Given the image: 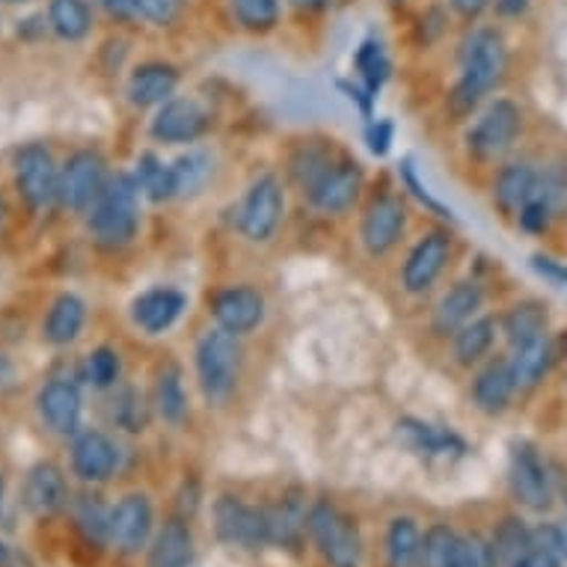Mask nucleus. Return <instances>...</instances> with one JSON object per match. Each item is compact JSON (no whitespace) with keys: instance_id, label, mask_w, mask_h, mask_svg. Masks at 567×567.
<instances>
[{"instance_id":"3","label":"nucleus","mask_w":567,"mask_h":567,"mask_svg":"<svg viewBox=\"0 0 567 567\" xmlns=\"http://www.w3.org/2000/svg\"><path fill=\"white\" fill-rule=\"evenodd\" d=\"M244 351L238 336L217 327L199 339L196 344V378L203 386V395L212 404H220L233 395L235 383L241 378Z\"/></svg>"},{"instance_id":"16","label":"nucleus","mask_w":567,"mask_h":567,"mask_svg":"<svg viewBox=\"0 0 567 567\" xmlns=\"http://www.w3.org/2000/svg\"><path fill=\"white\" fill-rule=\"evenodd\" d=\"M404 226H408L404 205L395 196H378L365 208L363 229H360V238H363L369 256H386L404 235Z\"/></svg>"},{"instance_id":"56","label":"nucleus","mask_w":567,"mask_h":567,"mask_svg":"<svg viewBox=\"0 0 567 567\" xmlns=\"http://www.w3.org/2000/svg\"><path fill=\"white\" fill-rule=\"evenodd\" d=\"M529 7V0H496V10L503 16H523Z\"/></svg>"},{"instance_id":"21","label":"nucleus","mask_w":567,"mask_h":567,"mask_svg":"<svg viewBox=\"0 0 567 567\" xmlns=\"http://www.w3.org/2000/svg\"><path fill=\"white\" fill-rule=\"evenodd\" d=\"M517 390V381H514V372L508 360H493L475 374L473 381V401L475 408L487 413V416H499L508 404H512V395Z\"/></svg>"},{"instance_id":"29","label":"nucleus","mask_w":567,"mask_h":567,"mask_svg":"<svg viewBox=\"0 0 567 567\" xmlns=\"http://www.w3.org/2000/svg\"><path fill=\"white\" fill-rule=\"evenodd\" d=\"M48 21L56 37L65 42H81L93 28V12L86 0H51L48 3Z\"/></svg>"},{"instance_id":"27","label":"nucleus","mask_w":567,"mask_h":567,"mask_svg":"<svg viewBox=\"0 0 567 567\" xmlns=\"http://www.w3.org/2000/svg\"><path fill=\"white\" fill-rule=\"evenodd\" d=\"M86 324V303L78 295H60L45 316V339L56 348L72 344Z\"/></svg>"},{"instance_id":"28","label":"nucleus","mask_w":567,"mask_h":567,"mask_svg":"<svg viewBox=\"0 0 567 567\" xmlns=\"http://www.w3.org/2000/svg\"><path fill=\"white\" fill-rule=\"evenodd\" d=\"M535 185H538V169L526 164V161H517V164H508V167L499 173L496 178V205L503 208L505 215H520V208L535 196Z\"/></svg>"},{"instance_id":"54","label":"nucleus","mask_w":567,"mask_h":567,"mask_svg":"<svg viewBox=\"0 0 567 567\" xmlns=\"http://www.w3.org/2000/svg\"><path fill=\"white\" fill-rule=\"evenodd\" d=\"M104 10L116 19H134L137 16V0H104Z\"/></svg>"},{"instance_id":"18","label":"nucleus","mask_w":567,"mask_h":567,"mask_svg":"<svg viewBox=\"0 0 567 567\" xmlns=\"http://www.w3.org/2000/svg\"><path fill=\"white\" fill-rule=\"evenodd\" d=\"M120 466V449L102 431H81L72 443V470L81 482H107Z\"/></svg>"},{"instance_id":"30","label":"nucleus","mask_w":567,"mask_h":567,"mask_svg":"<svg viewBox=\"0 0 567 567\" xmlns=\"http://www.w3.org/2000/svg\"><path fill=\"white\" fill-rule=\"evenodd\" d=\"M111 514L113 508L102 503V496L86 493L75 499V523L93 547H107L111 544Z\"/></svg>"},{"instance_id":"58","label":"nucleus","mask_w":567,"mask_h":567,"mask_svg":"<svg viewBox=\"0 0 567 567\" xmlns=\"http://www.w3.org/2000/svg\"><path fill=\"white\" fill-rule=\"evenodd\" d=\"M327 3L330 0H291V7H298V10H321Z\"/></svg>"},{"instance_id":"8","label":"nucleus","mask_w":567,"mask_h":567,"mask_svg":"<svg viewBox=\"0 0 567 567\" xmlns=\"http://www.w3.org/2000/svg\"><path fill=\"white\" fill-rule=\"evenodd\" d=\"M104 185H107L104 158L93 150H81L75 155H69V161L60 169V203L69 212L84 215L102 196Z\"/></svg>"},{"instance_id":"22","label":"nucleus","mask_w":567,"mask_h":567,"mask_svg":"<svg viewBox=\"0 0 567 567\" xmlns=\"http://www.w3.org/2000/svg\"><path fill=\"white\" fill-rule=\"evenodd\" d=\"M178 72L169 63H143L137 65L128 78V102L137 107H152L164 104L169 95L176 93Z\"/></svg>"},{"instance_id":"25","label":"nucleus","mask_w":567,"mask_h":567,"mask_svg":"<svg viewBox=\"0 0 567 567\" xmlns=\"http://www.w3.org/2000/svg\"><path fill=\"white\" fill-rule=\"evenodd\" d=\"M194 561V535L185 520L164 523L150 549V567H187Z\"/></svg>"},{"instance_id":"43","label":"nucleus","mask_w":567,"mask_h":567,"mask_svg":"<svg viewBox=\"0 0 567 567\" xmlns=\"http://www.w3.org/2000/svg\"><path fill=\"white\" fill-rule=\"evenodd\" d=\"M122 372V360L120 353L102 344V348H95L90 357H86V381L99 386V390H111L113 383L120 381Z\"/></svg>"},{"instance_id":"20","label":"nucleus","mask_w":567,"mask_h":567,"mask_svg":"<svg viewBox=\"0 0 567 567\" xmlns=\"http://www.w3.org/2000/svg\"><path fill=\"white\" fill-rule=\"evenodd\" d=\"M187 298L176 289H152L143 291L134 303H131V318L143 333L158 336L176 324L178 316L185 312Z\"/></svg>"},{"instance_id":"6","label":"nucleus","mask_w":567,"mask_h":567,"mask_svg":"<svg viewBox=\"0 0 567 567\" xmlns=\"http://www.w3.org/2000/svg\"><path fill=\"white\" fill-rule=\"evenodd\" d=\"M16 187L33 212H42L54 199H60V167L51 150H45L42 143H28L24 150H19Z\"/></svg>"},{"instance_id":"46","label":"nucleus","mask_w":567,"mask_h":567,"mask_svg":"<svg viewBox=\"0 0 567 567\" xmlns=\"http://www.w3.org/2000/svg\"><path fill=\"white\" fill-rule=\"evenodd\" d=\"M182 7H185V0H137V16L158 28H167L178 19Z\"/></svg>"},{"instance_id":"33","label":"nucleus","mask_w":567,"mask_h":567,"mask_svg":"<svg viewBox=\"0 0 567 567\" xmlns=\"http://www.w3.org/2000/svg\"><path fill=\"white\" fill-rule=\"evenodd\" d=\"M491 547L493 558H496V567H512L517 558H523L535 547V532L526 529V523L517 520V517H508V520L499 523Z\"/></svg>"},{"instance_id":"13","label":"nucleus","mask_w":567,"mask_h":567,"mask_svg":"<svg viewBox=\"0 0 567 567\" xmlns=\"http://www.w3.org/2000/svg\"><path fill=\"white\" fill-rule=\"evenodd\" d=\"M449 252H452V238L446 233H429L425 238H419L401 270V286L410 295H425L446 268Z\"/></svg>"},{"instance_id":"17","label":"nucleus","mask_w":567,"mask_h":567,"mask_svg":"<svg viewBox=\"0 0 567 567\" xmlns=\"http://www.w3.org/2000/svg\"><path fill=\"white\" fill-rule=\"evenodd\" d=\"M65 505H69V484H65L63 470L51 461L30 466L24 478V508L39 520H45V517H56Z\"/></svg>"},{"instance_id":"9","label":"nucleus","mask_w":567,"mask_h":567,"mask_svg":"<svg viewBox=\"0 0 567 567\" xmlns=\"http://www.w3.org/2000/svg\"><path fill=\"white\" fill-rule=\"evenodd\" d=\"M286 212V196L277 176L256 178L244 196L241 212H238V229L247 241H268L277 233L279 220Z\"/></svg>"},{"instance_id":"59","label":"nucleus","mask_w":567,"mask_h":567,"mask_svg":"<svg viewBox=\"0 0 567 567\" xmlns=\"http://www.w3.org/2000/svg\"><path fill=\"white\" fill-rule=\"evenodd\" d=\"M561 496H565V503H567V482L561 484Z\"/></svg>"},{"instance_id":"2","label":"nucleus","mask_w":567,"mask_h":567,"mask_svg":"<svg viewBox=\"0 0 567 567\" xmlns=\"http://www.w3.org/2000/svg\"><path fill=\"white\" fill-rule=\"evenodd\" d=\"M140 185L128 173L107 178L102 196L90 208V235L102 247H125L140 229Z\"/></svg>"},{"instance_id":"23","label":"nucleus","mask_w":567,"mask_h":567,"mask_svg":"<svg viewBox=\"0 0 567 567\" xmlns=\"http://www.w3.org/2000/svg\"><path fill=\"white\" fill-rule=\"evenodd\" d=\"M399 440L410 452L416 455H464L466 443L457 437L455 431L437 429L429 422H419V419H401L399 422Z\"/></svg>"},{"instance_id":"11","label":"nucleus","mask_w":567,"mask_h":567,"mask_svg":"<svg viewBox=\"0 0 567 567\" xmlns=\"http://www.w3.org/2000/svg\"><path fill=\"white\" fill-rule=\"evenodd\" d=\"M360 190H363V169L353 161H330L321 169V176L307 187L309 203L327 215H339L344 208H351Z\"/></svg>"},{"instance_id":"60","label":"nucleus","mask_w":567,"mask_h":567,"mask_svg":"<svg viewBox=\"0 0 567 567\" xmlns=\"http://www.w3.org/2000/svg\"><path fill=\"white\" fill-rule=\"evenodd\" d=\"M3 3H28V0H3Z\"/></svg>"},{"instance_id":"53","label":"nucleus","mask_w":567,"mask_h":567,"mask_svg":"<svg viewBox=\"0 0 567 567\" xmlns=\"http://www.w3.org/2000/svg\"><path fill=\"white\" fill-rule=\"evenodd\" d=\"M0 567H33L30 558L19 547H12L7 540H0Z\"/></svg>"},{"instance_id":"39","label":"nucleus","mask_w":567,"mask_h":567,"mask_svg":"<svg viewBox=\"0 0 567 567\" xmlns=\"http://www.w3.org/2000/svg\"><path fill=\"white\" fill-rule=\"evenodd\" d=\"M457 538L449 526H431L422 538V553H419V567H455Z\"/></svg>"},{"instance_id":"32","label":"nucleus","mask_w":567,"mask_h":567,"mask_svg":"<svg viewBox=\"0 0 567 567\" xmlns=\"http://www.w3.org/2000/svg\"><path fill=\"white\" fill-rule=\"evenodd\" d=\"M503 333L512 344L529 342L538 336H547V307L538 300H526L508 309V316L503 318Z\"/></svg>"},{"instance_id":"26","label":"nucleus","mask_w":567,"mask_h":567,"mask_svg":"<svg viewBox=\"0 0 567 567\" xmlns=\"http://www.w3.org/2000/svg\"><path fill=\"white\" fill-rule=\"evenodd\" d=\"M514 351L508 357V365H512L514 381L520 390H532L544 381V374L549 372L553 365V342L547 336H538V339H529V342L512 344Z\"/></svg>"},{"instance_id":"4","label":"nucleus","mask_w":567,"mask_h":567,"mask_svg":"<svg viewBox=\"0 0 567 567\" xmlns=\"http://www.w3.org/2000/svg\"><path fill=\"white\" fill-rule=\"evenodd\" d=\"M307 529L312 535V540L321 549V556L327 558L330 567H360V556H363V547H360V535H357V526H353L348 517H344L336 505L318 503L309 508Z\"/></svg>"},{"instance_id":"31","label":"nucleus","mask_w":567,"mask_h":567,"mask_svg":"<svg viewBox=\"0 0 567 567\" xmlns=\"http://www.w3.org/2000/svg\"><path fill=\"white\" fill-rule=\"evenodd\" d=\"M419 553H422V532L416 520L410 517H395L386 532V561L390 567H416Z\"/></svg>"},{"instance_id":"1","label":"nucleus","mask_w":567,"mask_h":567,"mask_svg":"<svg viewBox=\"0 0 567 567\" xmlns=\"http://www.w3.org/2000/svg\"><path fill=\"white\" fill-rule=\"evenodd\" d=\"M505 65H508V51L503 37L496 30H475L461 51V81L449 95L452 113L455 116L473 113L484 95L503 81Z\"/></svg>"},{"instance_id":"42","label":"nucleus","mask_w":567,"mask_h":567,"mask_svg":"<svg viewBox=\"0 0 567 567\" xmlns=\"http://www.w3.org/2000/svg\"><path fill=\"white\" fill-rule=\"evenodd\" d=\"M535 196L549 205L553 215H565L567 212V167L565 164H553L544 173H538V185Z\"/></svg>"},{"instance_id":"47","label":"nucleus","mask_w":567,"mask_h":567,"mask_svg":"<svg viewBox=\"0 0 567 567\" xmlns=\"http://www.w3.org/2000/svg\"><path fill=\"white\" fill-rule=\"evenodd\" d=\"M553 212H549V205L544 203V199H538V196H532L529 203L523 205L520 215H517V220H520V226L526 229V233L538 235V233H547L549 224H553Z\"/></svg>"},{"instance_id":"48","label":"nucleus","mask_w":567,"mask_h":567,"mask_svg":"<svg viewBox=\"0 0 567 567\" xmlns=\"http://www.w3.org/2000/svg\"><path fill=\"white\" fill-rule=\"evenodd\" d=\"M535 540H538L544 549H549L553 556L567 561V520L547 523V526L535 529Z\"/></svg>"},{"instance_id":"36","label":"nucleus","mask_w":567,"mask_h":567,"mask_svg":"<svg viewBox=\"0 0 567 567\" xmlns=\"http://www.w3.org/2000/svg\"><path fill=\"white\" fill-rule=\"evenodd\" d=\"M140 185V194L150 196L152 203H167L176 196V187H173V169L158 158V155H140L137 158V173H134Z\"/></svg>"},{"instance_id":"41","label":"nucleus","mask_w":567,"mask_h":567,"mask_svg":"<svg viewBox=\"0 0 567 567\" xmlns=\"http://www.w3.org/2000/svg\"><path fill=\"white\" fill-rule=\"evenodd\" d=\"M233 16L244 30L265 33L279 21V0H233Z\"/></svg>"},{"instance_id":"10","label":"nucleus","mask_w":567,"mask_h":567,"mask_svg":"<svg viewBox=\"0 0 567 567\" xmlns=\"http://www.w3.org/2000/svg\"><path fill=\"white\" fill-rule=\"evenodd\" d=\"M508 484L514 499L526 505L529 512H547L553 505V475L544 457L529 443H514L512 464H508Z\"/></svg>"},{"instance_id":"5","label":"nucleus","mask_w":567,"mask_h":567,"mask_svg":"<svg viewBox=\"0 0 567 567\" xmlns=\"http://www.w3.org/2000/svg\"><path fill=\"white\" fill-rule=\"evenodd\" d=\"M523 113L508 99H496L484 107V113L466 131V146L475 158L493 161L512 150L514 140L520 134Z\"/></svg>"},{"instance_id":"19","label":"nucleus","mask_w":567,"mask_h":567,"mask_svg":"<svg viewBox=\"0 0 567 567\" xmlns=\"http://www.w3.org/2000/svg\"><path fill=\"white\" fill-rule=\"evenodd\" d=\"M212 312L224 330L244 336L265 321V298L250 286H233V289L217 291L212 300Z\"/></svg>"},{"instance_id":"37","label":"nucleus","mask_w":567,"mask_h":567,"mask_svg":"<svg viewBox=\"0 0 567 567\" xmlns=\"http://www.w3.org/2000/svg\"><path fill=\"white\" fill-rule=\"evenodd\" d=\"M173 169V187H176V196H194L205 187V182L212 178L215 167H212V158L205 152H187L176 164H169Z\"/></svg>"},{"instance_id":"49","label":"nucleus","mask_w":567,"mask_h":567,"mask_svg":"<svg viewBox=\"0 0 567 567\" xmlns=\"http://www.w3.org/2000/svg\"><path fill=\"white\" fill-rule=\"evenodd\" d=\"M401 178H404V185H408L410 190H413V194H416L419 203H425V205H429V208H431V212H434V215L449 217V220H452V212H449L446 205H440L437 199H434V196L429 194V187H425V185H422V182H419L416 167H413V161H404V164H401Z\"/></svg>"},{"instance_id":"7","label":"nucleus","mask_w":567,"mask_h":567,"mask_svg":"<svg viewBox=\"0 0 567 567\" xmlns=\"http://www.w3.org/2000/svg\"><path fill=\"white\" fill-rule=\"evenodd\" d=\"M215 532L229 547L259 549L270 544V512L241 503L238 496H220L215 503Z\"/></svg>"},{"instance_id":"61","label":"nucleus","mask_w":567,"mask_h":567,"mask_svg":"<svg viewBox=\"0 0 567 567\" xmlns=\"http://www.w3.org/2000/svg\"><path fill=\"white\" fill-rule=\"evenodd\" d=\"M0 503H3V478H0Z\"/></svg>"},{"instance_id":"45","label":"nucleus","mask_w":567,"mask_h":567,"mask_svg":"<svg viewBox=\"0 0 567 567\" xmlns=\"http://www.w3.org/2000/svg\"><path fill=\"white\" fill-rule=\"evenodd\" d=\"M455 567H496L493 547L482 538V535H466V538H457Z\"/></svg>"},{"instance_id":"24","label":"nucleus","mask_w":567,"mask_h":567,"mask_svg":"<svg viewBox=\"0 0 567 567\" xmlns=\"http://www.w3.org/2000/svg\"><path fill=\"white\" fill-rule=\"evenodd\" d=\"M482 289L475 282H457L440 298L437 309H434V330L443 336L457 333L461 327L470 324L475 312L482 309Z\"/></svg>"},{"instance_id":"12","label":"nucleus","mask_w":567,"mask_h":567,"mask_svg":"<svg viewBox=\"0 0 567 567\" xmlns=\"http://www.w3.org/2000/svg\"><path fill=\"white\" fill-rule=\"evenodd\" d=\"M39 419L45 422L48 431H54L60 437L78 434L81 431V416H84V401L78 383L69 378H54L48 381L37 395Z\"/></svg>"},{"instance_id":"34","label":"nucleus","mask_w":567,"mask_h":567,"mask_svg":"<svg viewBox=\"0 0 567 567\" xmlns=\"http://www.w3.org/2000/svg\"><path fill=\"white\" fill-rule=\"evenodd\" d=\"M493 339H496V321L487 316L473 318L455 333V360L461 365L478 363L484 353L491 351Z\"/></svg>"},{"instance_id":"50","label":"nucleus","mask_w":567,"mask_h":567,"mask_svg":"<svg viewBox=\"0 0 567 567\" xmlns=\"http://www.w3.org/2000/svg\"><path fill=\"white\" fill-rule=\"evenodd\" d=\"M365 140H369V150H372L374 155H386L392 146V122L386 120L372 122L369 131H365Z\"/></svg>"},{"instance_id":"44","label":"nucleus","mask_w":567,"mask_h":567,"mask_svg":"<svg viewBox=\"0 0 567 567\" xmlns=\"http://www.w3.org/2000/svg\"><path fill=\"white\" fill-rule=\"evenodd\" d=\"M113 422L120 429L137 434V431L146 429L150 422V413H146V404H143V395L137 390H122L113 401Z\"/></svg>"},{"instance_id":"15","label":"nucleus","mask_w":567,"mask_h":567,"mask_svg":"<svg viewBox=\"0 0 567 567\" xmlns=\"http://www.w3.org/2000/svg\"><path fill=\"white\" fill-rule=\"evenodd\" d=\"M152 523H155V514H152L150 496L128 493V496H122L111 514V540L125 556L140 553L150 540Z\"/></svg>"},{"instance_id":"51","label":"nucleus","mask_w":567,"mask_h":567,"mask_svg":"<svg viewBox=\"0 0 567 567\" xmlns=\"http://www.w3.org/2000/svg\"><path fill=\"white\" fill-rule=\"evenodd\" d=\"M512 567H561V558L553 556L549 549H544L538 540H535V547H532L523 558H517Z\"/></svg>"},{"instance_id":"40","label":"nucleus","mask_w":567,"mask_h":567,"mask_svg":"<svg viewBox=\"0 0 567 567\" xmlns=\"http://www.w3.org/2000/svg\"><path fill=\"white\" fill-rule=\"evenodd\" d=\"M357 72H360V78H363L365 84V93H378L383 86V81L390 78V60H386V54H383L381 42H363L360 45V51H357Z\"/></svg>"},{"instance_id":"38","label":"nucleus","mask_w":567,"mask_h":567,"mask_svg":"<svg viewBox=\"0 0 567 567\" xmlns=\"http://www.w3.org/2000/svg\"><path fill=\"white\" fill-rule=\"evenodd\" d=\"M307 508L295 496H286L282 503L270 512V540L277 544H298L300 532L307 529Z\"/></svg>"},{"instance_id":"55","label":"nucleus","mask_w":567,"mask_h":567,"mask_svg":"<svg viewBox=\"0 0 567 567\" xmlns=\"http://www.w3.org/2000/svg\"><path fill=\"white\" fill-rule=\"evenodd\" d=\"M491 0H452V7H455L461 16H466V19H473V16H478V12L487 7Z\"/></svg>"},{"instance_id":"35","label":"nucleus","mask_w":567,"mask_h":567,"mask_svg":"<svg viewBox=\"0 0 567 567\" xmlns=\"http://www.w3.org/2000/svg\"><path fill=\"white\" fill-rule=\"evenodd\" d=\"M155 404L164 422L178 425L187 413V395L185 383H182V372L176 365H164L158 372V383H155Z\"/></svg>"},{"instance_id":"14","label":"nucleus","mask_w":567,"mask_h":567,"mask_svg":"<svg viewBox=\"0 0 567 567\" xmlns=\"http://www.w3.org/2000/svg\"><path fill=\"white\" fill-rule=\"evenodd\" d=\"M208 128V113L196 99H167L155 113L150 134L161 143H194Z\"/></svg>"},{"instance_id":"57","label":"nucleus","mask_w":567,"mask_h":567,"mask_svg":"<svg viewBox=\"0 0 567 567\" xmlns=\"http://www.w3.org/2000/svg\"><path fill=\"white\" fill-rule=\"evenodd\" d=\"M12 378H16V365L10 363V357H3V353H0V390H3V386H10Z\"/></svg>"},{"instance_id":"52","label":"nucleus","mask_w":567,"mask_h":567,"mask_svg":"<svg viewBox=\"0 0 567 567\" xmlns=\"http://www.w3.org/2000/svg\"><path fill=\"white\" fill-rule=\"evenodd\" d=\"M532 268L538 270L540 277L553 279L558 286H567V265H561V261L549 259V256H535V259H532Z\"/></svg>"}]
</instances>
